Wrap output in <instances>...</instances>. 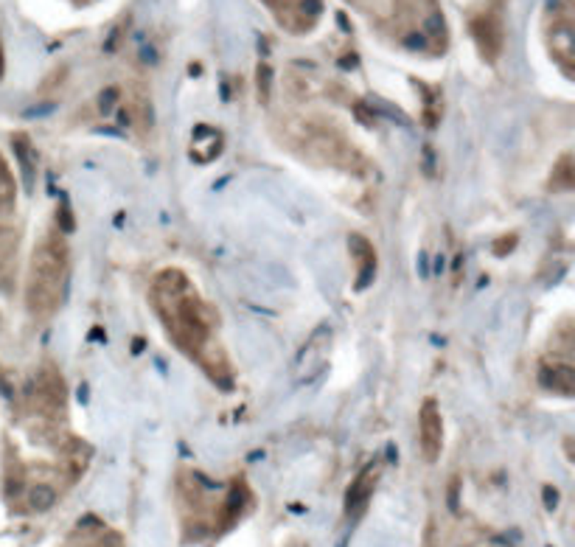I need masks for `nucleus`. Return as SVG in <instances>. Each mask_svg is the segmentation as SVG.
Instances as JSON below:
<instances>
[{"label":"nucleus","mask_w":575,"mask_h":547,"mask_svg":"<svg viewBox=\"0 0 575 547\" xmlns=\"http://www.w3.org/2000/svg\"><path fill=\"white\" fill-rule=\"evenodd\" d=\"M17 230L0 225V289L11 286L14 278V267H17Z\"/></svg>","instance_id":"obj_12"},{"label":"nucleus","mask_w":575,"mask_h":547,"mask_svg":"<svg viewBox=\"0 0 575 547\" xmlns=\"http://www.w3.org/2000/svg\"><path fill=\"white\" fill-rule=\"evenodd\" d=\"M62 547H124L121 536L107 528L104 522L98 519H85L73 528V533L68 536V542Z\"/></svg>","instance_id":"obj_9"},{"label":"nucleus","mask_w":575,"mask_h":547,"mask_svg":"<svg viewBox=\"0 0 575 547\" xmlns=\"http://www.w3.org/2000/svg\"><path fill=\"white\" fill-rule=\"evenodd\" d=\"M550 51L559 59V65L564 68V73H573V17L564 9V14L553 17V28H550Z\"/></svg>","instance_id":"obj_10"},{"label":"nucleus","mask_w":575,"mask_h":547,"mask_svg":"<svg viewBox=\"0 0 575 547\" xmlns=\"http://www.w3.org/2000/svg\"><path fill=\"white\" fill-rule=\"evenodd\" d=\"M418 444L427 460H438L443 447V418L435 399H427L418 412Z\"/></svg>","instance_id":"obj_5"},{"label":"nucleus","mask_w":575,"mask_h":547,"mask_svg":"<svg viewBox=\"0 0 575 547\" xmlns=\"http://www.w3.org/2000/svg\"><path fill=\"white\" fill-rule=\"evenodd\" d=\"M177 502L185 539H214L230 531L250 505V491L242 480H233L227 489H217L202 480L197 472L182 474L177 483Z\"/></svg>","instance_id":"obj_2"},{"label":"nucleus","mask_w":575,"mask_h":547,"mask_svg":"<svg viewBox=\"0 0 575 547\" xmlns=\"http://www.w3.org/2000/svg\"><path fill=\"white\" fill-rule=\"evenodd\" d=\"M14 199H17V182L11 177L6 160L0 157V214H9L14 208Z\"/></svg>","instance_id":"obj_15"},{"label":"nucleus","mask_w":575,"mask_h":547,"mask_svg":"<svg viewBox=\"0 0 575 547\" xmlns=\"http://www.w3.org/2000/svg\"><path fill=\"white\" fill-rule=\"evenodd\" d=\"M575 182V172H573V157L570 155H564L556 166H553V172H550V188L553 191H570Z\"/></svg>","instance_id":"obj_14"},{"label":"nucleus","mask_w":575,"mask_h":547,"mask_svg":"<svg viewBox=\"0 0 575 547\" xmlns=\"http://www.w3.org/2000/svg\"><path fill=\"white\" fill-rule=\"evenodd\" d=\"M149 298L169 340L191 363L200 365L214 385L230 387L233 368L219 340L217 309L200 295L191 278L177 267H166L155 275Z\"/></svg>","instance_id":"obj_1"},{"label":"nucleus","mask_w":575,"mask_h":547,"mask_svg":"<svg viewBox=\"0 0 575 547\" xmlns=\"http://www.w3.org/2000/svg\"><path fill=\"white\" fill-rule=\"evenodd\" d=\"M472 34L477 40V48L486 59H497L499 51H502V43H505V31H502V14L497 9L491 11H483L480 17L472 20Z\"/></svg>","instance_id":"obj_7"},{"label":"nucleus","mask_w":575,"mask_h":547,"mask_svg":"<svg viewBox=\"0 0 575 547\" xmlns=\"http://www.w3.org/2000/svg\"><path fill=\"white\" fill-rule=\"evenodd\" d=\"M68 275H71L68 241L62 233L51 230L34 247L26 273V309L31 312V318L45 320L62 306Z\"/></svg>","instance_id":"obj_3"},{"label":"nucleus","mask_w":575,"mask_h":547,"mask_svg":"<svg viewBox=\"0 0 575 547\" xmlns=\"http://www.w3.org/2000/svg\"><path fill=\"white\" fill-rule=\"evenodd\" d=\"M286 146L301 157L317 166H331L343 172H365V157L340 130L328 127L326 121H295L284 130Z\"/></svg>","instance_id":"obj_4"},{"label":"nucleus","mask_w":575,"mask_h":547,"mask_svg":"<svg viewBox=\"0 0 575 547\" xmlns=\"http://www.w3.org/2000/svg\"><path fill=\"white\" fill-rule=\"evenodd\" d=\"M269 9L278 14L281 26H289L295 31H306L320 17L323 3L320 0H266Z\"/></svg>","instance_id":"obj_6"},{"label":"nucleus","mask_w":575,"mask_h":547,"mask_svg":"<svg viewBox=\"0 0 575 547\" xmlns=\"http://www.w3.org/2000/svg\"><path fill=\"white\" fill-rule=\"evenodd\" d=\"M376 477H379V469L376 466H368L356 474V480L348 486V494H346V514L348 519H359L371 502V494L376 489Z\"/></svg>","instance_id":"obj_11"},{"label":"nucleus","mask_w":575,"mask_h":547,"mask_svg":"<svg viewBox=\"0 0 575 547\" xmlns=\"http://www.w3.org/2000/svg\"><path fill=\"white\" fill-rule=\"evenodd\" d=\"M0 71H3V51H0Z\"/></svg>","instance_id":"obj_16"},{"label":"nucleus","mask_w":575,"mask_h":547,"mask_svg":"<svg viewBox=\"0 0 575 547\" xmlns=\"http://www.w3.org/2000/svg\"><path fill=\"white\" fill-rule=\"evenodd\" d=\"M351 256L356 259V270H359V286H365L373 273H376V253H373V247H371V241L365 239V236H351Z\"/></svg>","instance_id":"obj_13"},{"label":"nucleus","mask_w":575,"mask_h":547,"mask_svg":"<svg viewBox=\"0 0 575 547\" xmlns=\"http://www.w3.org/2000/svg\"><path fill=\"white\" fill-rule=\"evenodd\" d=\"M573 354H553V360H544L539 370V382L559 393V396H573Z\"/></svg>","instance_id":"obj_8"}]
</instances>
